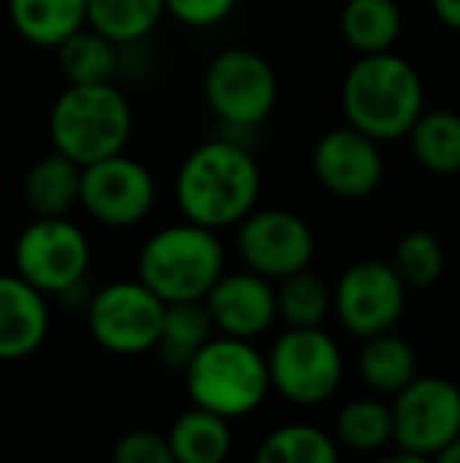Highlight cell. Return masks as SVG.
Listing matches in <instances>:
<instances>
[{
    "mask_svg": "<svg viewBox=\"0 0 460 463\" xmlns=\"http://www.w3.org/2000/svg\"><path fill=\"white\" fill-rule=\"evenodd\" d=\"M341 108L350 127L362 129L372 139H404L426 110L423 80L413 63L391 51L360 54L341 86Z\"/></svg>",
    "mask_w": 460,
    "mask_h": 463,
    "instance_id": "obj_2",
    "label": "cell"
},
{
    "mask_svg": "<svg viewBox=\"0 0 460 463\" xmlns=\"http://www.w3.org/2000/svg\"><path fill=\"white\" fill-rule=\"evenodd\" d=\"M183 372L192 403L224 420L252 413L271 388L268 360L243 337H211Z\"/></svg>",
    "mask_w": 460,
    "mask_h": 463,
    "instance_id": "obj_5",
    "label": "cell"
},
{
    "mask_svg": "<svg viewBox=\"0 0 460 463\" xmlns=\"http://www.w3.org/2000/svg\"><path fill=\"white\" fill-rule=\"evenodd\" d=\"M271 388L290 403L315 407L338 391L344 356L334 337L322 328H287L268 356Z\"/></svg>",
    "mask_w": 460,
    "mask_h": 463,
    "instance_id": "obj_7",
    "label": "cell"
},
{
    "mask_svg": "<svg viewBox=\"0 0 460 463\" xmlns=\"http://www.w3.org/2000/svg\"><path fill=\"white\" fill-rule=\"evenodd\" d=\"M400 29V0H347L341 10V35L356 54H385L398 44Z\"/></svg>",
    "mask_w": 460,
    "mask_h": 463,
    "instance_id": "obj_19",
    "label": "cell"
},
{
    "mask_svg": "<svg viewBox=\"0 0 460 463\" xmlns=\"http://www.w3.org/2000/svg\"><path fill=\"white\" fill-rule=\"evenodd\" d=\"M202 92L211 114L228 127L249 129L268 120L277 104V73L262 54L228 48L209 63Z\"/></svg>",
    "mask_w": 460,
    "mask_h": 463,
    "instance_id": "obj_6",
    "label": "cell"
},
{
    "mask_svg": "<svg viewBox=\"0 0 460 463\" xmlns=\"http://www.w3.org/2000/svg\"><path fill=\"white\" fill-rule=\"evenodd\" d=\"M80 205L99 224L133 227L148 218L155 205V177L142 161L129 155H111L82 167Z\"/></svg>",
    "mask_w": 460,
    "mask_h": 463,
    "instance_id": "obj_13",
    "label": "cell"
},
{
    "mask_svg": "<svg viewBox=\"0 0 460 463\" xmlns=\"http://www.w3.org/2000/svg\"><path fill=\"white\" fill-rule=\"evenodd\" d=\"M256 463H341L332 435L315 426H281L258 445Z\"/></svg>",
    "mask_w": 460,
    "mask_h": 463,
    "instance_id": "obj_27",
    "label": "cell"
},
{
    "mask_svg": "<svg viewBox=\"0 0 460 463\" xmlns=\"http://www.w3.org/2000/svg\"><path fill=\"white\" fill-rule=\"evenodd\" d=\"M57 67H61L67 86H95V82H114L117 76V42L101 35L92 25L57 44Z\"/></svg>",
    "mask_w": 460,
    "mask_h": 463,
    "instance_id": "obj_23",
    "label": "cell"
},
{
    "mask_svg": "<svg viewBox=\"0 0 460 463\" xmlns=\"http://www.w3.org/2000/svg\"><path fill=\"white\" fill-rule=\"evenodd\" d=\"M429 4L438 23L448 25L451 32H460V0H429Z\"/></svg>",
    "mask_w": 460,
    "mask_h": 463,
    "instance_id": "obj_32",
    "label": "cell"
},
{
    "mask_svg": "<svg viewBox=\"0 0 460 463\" xmlns=\"http://www.w3.org/2000/svg\"><path fill=\"white\" fill-rule=\"evenodd\" d=\"M262 193L258 165L243 146L211 139L183 158L177 174V205L192 224L224 231L256 212Z\"/></svg>",
    "mask_w": 460,
    "mask_h": 463,
    "instance_id": "obj_1",
    "label": "cell"
},
{
    "mask_svg": "<svg viewBox=\"0 0 460 463\" xmlns=\"http://www.w3.org/2000/svg\"><path fill=\"white\" fill-rule=\"evenodd\" d=\"M341 445L360 454H375L394 441V413L391 403L379 397H356L338 413Z\"/></svg>",
    "mask_w": 460,
    "mask_h": 463,
    "instance_id": "obj_26",
    "label": "cell"
},
{
    "mask_svg": "<svg viewBox=\"0 0 460 463\" xmlns=\"http://www.w3.org/2000/svg\"><path fill=\"white\" fill-rule=\"evenodd\" d=\"M313 174L338 199H366L381 186V177H385L379 139L350 123L328 129L313 148Z\"/></svg>",
    "mask_w": 460,
    "mask_h": 463,
    "instance_id": "obj_14",
    "label": "cell"
},
{
    "mask_svg": "<svg viewBox=\"0 0 460 463\" xmlns=\"http://www.w3.org/2000/svg\"><path fill=\"white\" fill-rule=\"evenodd\" d=\"M391 265L410 290H426L445 275V246L436 233L410 231L394 246Z\"/></svg>",
    "mask_w": 460,
    "mask_h": 463,
    "instance_id": "obj_29",
    "label": "cell"
},
{
    "mask_svg": "<svg viewBox=\"0 0 460 463\" xmlns=\"http://www.w3.org/2000/svg\"><path fill=\"white\" fill-rule=\"evenodd\" d=\"M167 303L139 278L101 287L89 303V331L111 354L136 356L158 347Z\"/></svg>",
    "mask_w": 460,
    "mask_h": 463,
    "instance_id": "obj_9",
    "label": "cell"
},
{
    "mask_svg": "<svg viewBox=\"0 0 460 463\" xmlns=\"http://www.w3.org/2000/svg\"><path fill=\"white\" fill-rule=\"evenodd\" d=\"M48 136L54 152L80 167L111 158L133 136V108L114 82L67 86L48 114Z\"/></svg>",
    "mask_w": 460,
    "mask_h": 463,
    "instance_id": "obj_3",
    "label": "cell"
},
{
    "mask_svg": "<svg viewBox=\"0 0 460 463\" xmlns=\"http://www.w3.org/2000/svg\"><path fill=\"white\" fill-rule=\"evenodd\" d=\"M80 193L82 167L61 152L38 158L23 180L25 205L35 212V218H67L80 205Z\"/></svg>",
    "mask_w": 460,
    "mask_h": 463,
    "instance_id": "obj_18",
    "label": "cell"
},
{
    "mask_svg": "<svg viewBox=\"0 0 460 463\" xmlns=\"http://www.w3.org/2000/svg\"><path fill=\"white\" fill-rule=\"evenodd\" d=\"M167 16L164 0H89V25L117 44H136Z\"/></svg>",
    "mask_w": 460,
    "mask_h": 463,
    "instance_id": "obj_25",
    "label": "cell"
},
{
    "mask_svg": "<svg viewBox=\"0 0 460 463\" xmlns=\"http://www.w3.org/2000/svg\"><path fill=\"white\" fill-rule=\"evenodd\" d=\"M237 227V252L243 265L268 280L306 271L315 256L313 227L287 208L249 212Z\"/></svg>",
    "mask_w": 460,
    "mask_h": 463,
    "instance_id": "obj_11",
    "label": "cell"
},
{
    "mask_svg": "<svg viewBox=\"0 0 460 463\" xmlns=\"http://www.w3.org/2000/svg\"><path fill=\"white\" fill-rule=\"evenodd\" d=\"M407 139L423 171L436 177L460 174V114L455 110H423Z\"/></svg>",
    "mask_w": 460,
    "mask_h": 463,
    "instance_id": "obj_21",
    "label": "cell"
},
{
    "mask_svg": "<svg viewBox=\"0 0 460 463\" xmlns=\"http://www.w3.org/2000/svg\"><path fill=\"white\" fill-rule=\"evenodd\" d=\"M202 303L221 335L243 337V341L268 331L277 318V290L268 278L249 269L221 275Z\"/></svg>",
    "mask_w": 460,
    "mask_h": 463,
    "instance_id": "obj_15",
    "label": "cell"
},
{
    "mask_svg": "<svg viewBox=\"0 0 460 463\" xmlns=\"http://www.w3.org/2000/svg\"><path fill=\"white\" fill-rule=\"evenodd\" d=\"M391 413L394 445L432 458L460 435V388L442 375H417L394 394Z\"/></svg>",
    "mask_w": 460,
    "mask_h": 463,
    "instance_id": "obj_10",
    "label": "cell"
},
{
    "mask_svg": "<svg viewBox=\"0 0 460 463\" xmlns=\"http://www.w3.org/2000/svg\"><path fill=\"white\" fill-rule=\"evenodd\" d=\"M332 306L334 293L309 269L284 278L277 287V316L287 322V328H322Z\"/></svg>",
    "mask_w": 460,
    "mask_h": 463,
    "instance_id": "obj_28",
    "label": "cell"
},
{
    "mask_svg": "<svg viewBox=\"0 0 460 463\" xmlns=\"http://www.w3.org/2000/svg\"><path fill=\"white\" fill-rule=\"evenodd\" d=\"M379 463H432V458H426V454H417V451H407V448H398V451L385 454Z\"/></svg>",
    "mask_w": 460,
    "mask_h": 463,
    "instance_id": "obj_33",
    "label": "cell"
},
{
    "mask_svg": "<svg viewBox=\"0 0 460 463\" xmlns=\"http://www.w3.org/2000/svg\"><path fill=\"white\" fill-rule=\"evenodd\" d=\"M239 0H164L167 16L186 29H215L237 10Z\"/></svg>",
    "mask_w": 460,
    "mask_h": 463,
    "instance_id": "obj_31",
    "label": "cell"
},
{
    "mask_svg": "<svg viewBox=\"0 0 460 463\" xmlns=\"http://www.w3.org/2000/svg\"><path fill=\"white\" fill-rule=\"evenodd\" d=\"M432 463H460V435L455 441H448L438 454H432Z\"/></svg>",
    "mask_w": 460,
    "mask_h": 463,
    "instance_id": "obj_34",
    "label": "cell"
},
{
    "mask_svg": "<svg viewBox=\"0 0 460 463\" xmlns=\"http://www.w3.org/2000/svg\"><path fill=\"white\" fill-rule=\"evenodd\" d=\"M410 287L400 280L391 262L362 259L350 265L334 287V312L353 337H375L394 331L407 306Z\"/></svg>",
    "mask_w": 460,
    "mask_h": 463,
    "instance_id": "obj_12",
    "label": "cell"
},
{
    "mask_svg": "<svg viewBox=\"0 0 460 463\" xmlns=\"http://www.w3.org/2000/svg\"><path fill=\"white\" fill-rule=\"evenodd\" d=\"M111 463H177V458H174L167 435L136 429V432H127L117 439Z\"/></svg>",
    "mask_w": 460,
    "mask_h": 463,
    "instance_id": "obj_30",
    "label": "cell"
},
{
    "mask_svg": "<svg viewBox=\"0 0 460 463\" xmlns=\"http://www.w3.org/2000/svg\"><path fill=\"white\" fill-rule=\"evenodd\" d=\"M136 269L164 303H199L224 275V246L218 231L186 221L152 233Z\"/></svg>",
    "mask_w": 460,
    "mask_h": 463,
    "instance_id": "obj_4",
    "label": "cell"
},
{
    "mask_svg": "<svg viewBox=\"0 0 460 463\" xmlns=\"http://www.w3.org/2000/svg\"><path fill=\"white\" fill-rule=\"evenodd\" d=\"M48 299L23 275H0V360H23L44 344Z\"/></svg>",
    "mask_w": 460,
    "mask_h": 463,
    "instance_id": "obj_16",
    "label": "cell"
},
{
    "mask_svg": "<svg viewBox=\"0 0 460 463\" xmlns=\"http://www.w3.org/2000/svg\"><path fill=\"white\" fill-rule=\"evenodd\" d=\"M13 262H16V275L38 287L44 297L48 293L67 297L80 290L86 280L92 250L86 233L70 218H35L16 237Z\"/></svg>",
    "mask_w": 460,
    "mask_h": 463,
    "instance_id": "obj_8",
    "label": "cell"
},
{
    "mask_svg": "<svg viewBox=\"0 0 460 463\" xmlns=\"http://www.w3.org/2000/svg\"><path fill=\"white\" fill-rule=\"evenodd\" d=\"M211 331H215V322H211L202 299L199 303H167L155 350L171 369H186L196 360L199 350L211 341Z\"/></svg>",
    "mask_w": 460,
    "mask_h": 463,
    "instance_id": "obj_24",
    "label": "cell"
},
{
    "mask_svg": "<svg viewBox=\"0 0 460 463\" xmlns=\"http://www.w3.org/2000/svg\"><path fill=\"white\" fill-rule=\"evenodd\" d=\"M177 463H224L230 454V426L205 407L186 410L167 432Z\"/></svg>",
    "mask_w": 460,
    "mask_h": 463,
    "instance_id": "obj_22",
    "label": "cell"
},
{
    "mask_svg": "<svg viewBox=\"0 0 460 463\" xmlns=\"http://www.w3.org/2000/svg\"><path fill=\"white\" fill-rule=\"evenodd\" d=\"M360 375L379 394H398L419 375L417 350L407 337L385 331V335L366 337L360 350Z\"/></svg>",
    "mask_w": 460,
    "mask_h": 463,
    "instance_id": "obj_20",
    "label": "cell"
},
{
    "mask_svg": "<svg viewBox=\"0 0 460 463\" xmlns=\"http://www.w3.org/2000/svg\"><path fill=\"white\" fill-rule=\"evenodd\" d=\"M19 38L35 48H57L89 25V0H6Z\"/></svg>",
    "mask_w": 460,
    "mask_h": 463,
    "instance_id": "obj_17",
    "label": "cell"
}]
</instances>
